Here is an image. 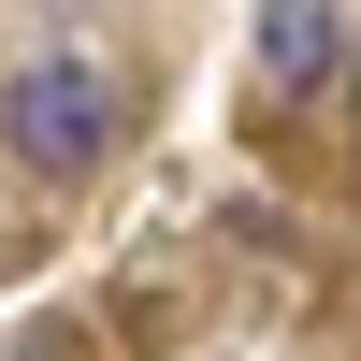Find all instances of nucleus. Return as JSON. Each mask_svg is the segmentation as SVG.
Wrapping results in <instances>:
<instances>
[{
	"instance_id": "f03ea898",
	"label": "nucleus",
	"mask_w": 361,
	"mask_h": 361,
	"mask_svg": "<svg viewBox=\"0 0 361 361\" xmlns=\"http://www.w3.org/2000/svg\"><path fill=\"white\" fill-rule=\"evenodd\" d=\"M260 87L275 102L333 87V0H260Z\"/></svg>"
},
{
	"instance_id": "f257e3e1",
	"label": "nucleus",
	"mask_w": 361,
	"mask_h": 361,
	"mask_svg": "<svg viewBox=\"0 0 361 361\" xmlns=\"http://www.w3.org/2000/svg\"><path fill=\"white\" fill-rule=\"evenodd\" d=\"M0 145H15L29 173H87V159L116 145V87L87 73V58H29L15 102H0Z\"/></svg>"
}]
</instances>
